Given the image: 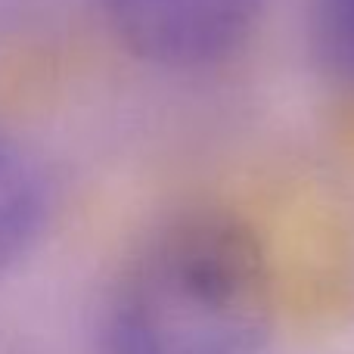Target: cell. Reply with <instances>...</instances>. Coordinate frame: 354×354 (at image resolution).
<instances>
[{
    "label": "cell",
    "instance_id": "cell-1",
    "mask_svg": "<svg viewBox=\"0 0 354 354\" xmlns=\"http://www.w3.org/2000/svg\"><path fill=\"white\" fill-rule=\"evenodd\" d=\"M277 280L243 218L196 208L149 230L97 314V354H270Z\"/></svg>",
    "mask_w": 354,
    "mask_h": 354
},
{
    "label": "cell",
    "instance_id": "cell-2",
    "mask_svg": "<svg viewBox=\"0 0 354 354\" xmlns=\"http://www.w3.org/2000/svg\"><path fill=\"white\" fill-rule=\"evenodd\" d=\"M118 41L162 68L227 59L255 31L268 0H103Z\"/></svg>",
    "mask_w": 354,
    "mask_h": 354
},
{
    "label": "cell",
    "instance_id": "cell-3",
    "mask_svg": "<svg viewBox=\"0 0 354 354\" xmlns=\"http://www.w3.org/2000/svg\"><path fill=\"white\" fill-rule=\"evenodd\" d=\"M50 187L19 143L0 137V280L35 252L47 230Z\"/></svg>",
    "mask_w": 354,
    "mask_h": 354
},
{
    "label": "cell",
    "instance_id": "cell-4",
    "mask_svg": "<svg viewBox=\"0 0 354 354\" xmlns=\"http://www.w3.org/2000/svg\"><path fill=\"white\" fill-rule=\"evenodd\" d=\"M314 47L326 72L354 84V0H314Z\"/></svg>",
    "mask_w": 354,
    "mask_h": 354
}]
</instances>
